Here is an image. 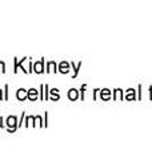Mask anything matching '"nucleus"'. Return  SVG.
<instances>
[{
    "instance_id": "1",
    "label": "nucleus",
    "mask_w": 152,
    "mask_h": 160,
    "mask_svg": "<svg viewBox=\"0 0 152 160\" xmlns=\"http://www.w3.org/2000/svg\"><path fill=\"white\" fill-rule=\"evenodd\" d=\"M18 96H19V99H23L24 98V89H20V92H19Z\"/></svg>"
}]
</instances>
